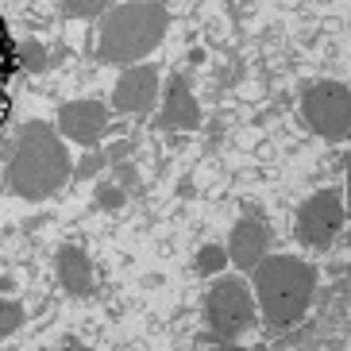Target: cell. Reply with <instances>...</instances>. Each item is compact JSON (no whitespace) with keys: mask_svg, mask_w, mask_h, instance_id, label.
Instances as JSON below:
<instances>
[{"mask_svg":"<svg viewBox=\"0 0 351 351\" xmlns=\"http://www.w3.org/2000/svg\"><path fill=\"white\" fill-rule=\"evenodd\" d=\"M20 324H23V309L16 305V301H4V298H0V336L16 332Z\"/></svg>","mask_w":351,"mask_h":351,"instance_id":"obj_14","label":"cell"},{"mask_svg":"<svg viewBox=\"0 0 351 351\" xmlns=\"http://www.w3.org/2000/svg\"><path fill=\"white\" fill-rule=\"evenodd\" d=\"M20 62L27 66V70H39L47 58H43V51H39V43H23V51H20Z\"/></svg>","mask_w":351,"mask_h":351,"instance_id":"obj_15","label":"cell"},{"mask_svg":"<svg viewBox=\"0 0 351 351\" xmlns=\"http://www.w3.org/2000/svg\"><path fill=\"white\" fill-rule=\"evenodd\" d=\"M270 247V224L255 213L239 217L232 228V239H228V263H236L239 270H251L258 258L267 255Z\"/></svg>","mask_w":351,"mask_h":351,"instance_id":"obj_9","label":"cell"},{"mask_svg":"<svg viewBox=\"0 0 351 351\" xmlns=\"http://www.w3.org/2000/svg\"><path fill=\"white\" fill-rule=\"evenodd\" d=\"M54 270H58V282H62L66 289H70L73 298H85V293H93V263H89V255H85L82 247H62L58 251V263H54Z\"/></svg>","mask_w":351,"mask_h":351,"instance_id":"obj_11","label":"cell"},{"mask_svg":"<svg viewBox=\"0 0 351 351\" xmlns=\"http://www.w3.org/2000/svg\"><path fill=\"white\" fill-rule=\"evenodd\" d=\"M158 97V70L155 66H132L128 73H120V82L112 89V104L120 112H151Z\"/></svg>","mask_w":351,"mask_h":351,"instance_id":"obj_8","label":"cell"},{"mask_svg":"<svg viewBox=\"0 0 351 351\" xmlns=\"http://www.w3.org/2000/svg\"><path fill=\"white\" fill-rule=\"evenodd\" d=\"M101 208H116V205H124V193H120V189L116 186H101Z\"/></svg>","mask_w":351,"mask_h":351,"instance_id":"obj_16","label":"cell"},{"mask_svg":"<svg viewBox=\"0 0 351 351\" xmlns=\"http://www.w3.org/2000/svg\"><path fill=\"white\" fill-rule=\"evenodd\" d=\"M201 120V108H197V97L189 89V82L178 73L170 89H166V108H162V128H174V132H186V128H197Z\"/></svg>","mask_w":351,"mask_h":351,"instance_id":"obj_10","label":"cell"},{"mask_svg":"<svg viewBox=\"0 0 351 351\" xmlns=\"http://www.w3.org/2000/svg\"><path fill=\"white\" fill-rule=\"evenodd\" d=\"M343 228V201L336 189H320L298 208V239L305 247H332V239Z\"/></svg>","mask_w":351,"mask_h":351,"instance_id":"obj_6","label":"cell"},{"mask_svg":"<svg viewBox=\"0 0 351 351\" xmlns=\"http://www.w3.org/2000/svg\"><path fill=\"white\" fill-rule=\"evenodd\" d=\"M301 112H305V124L328 139V143H343L348 139V120H351V93L343 82H317L305 89L301 97Z\"/></svg>","mask_w":351,"mask_h":351,"instance_id":"obj_5","label":"cell"},{"mask_svg":"<svg viewBox=\"0 0 351 351\" xmlns=\"http://www.w3.org/2000/svg\"><path fill=\"white\" fill-rule=\"evenodd\" d=\"M104 128H108V108L101 101H73L58 112V135H66L82 147L101 143Z\"/></svg>","mask_w":351,"mask_h":351,"instance_id":"obj_7","label":"cell"},{"mask_svg":"<svg viewBox=\"0 0 351 351\" xmlns=\"http://www.w3.org/2000/svg\"><path fill=\"white\" fill-rule=\"evenodd\" d=\"M170 27V12L162 0H128L120 8L104 12L101 20V62H139L162 43Z\"/></svg>","mask_w":351,"mask_h":351,"instance_id":"obj_3","label":"cell"},{"mask_svg":"<svg viewBox=\"0 0 351 351\" xmlns=\"http://www.w3.org/2000/svg\"><path fill=\"white\" fill-rule=\"evenodd\" d=\"M108 8V0H62V12L70 20H89V16H101Z\"/></svg>","mask_w":351,"mask_h":351,"instance_id":"obj_13","label":"cell"},{"mask_svg":"<svg viewBox=\"0 0 351 351\" xmlns=\"http://www.w3.org/2000/svg\"><path fill=\"white\" fill-rule=\"evenodd\" d=\"M224 267H228V251L224 247L208 243V247L197 251V270H201V274H220Z\"/></svg>","mask_w":351,"mask_h":351,"instance_id":"obj_12","label":"cell"},{"mask_svg":"<svg viewBox=\"0 0 351 351\" xmlns=\"http://www.w3.org/2000/svg\"><path fill=\"white\" fill-rule=\"evenodd\" d=\"M205 317H208V328H213V336H217L220 343L239 340V336L251 328V320H255L251 289L239 278H220L205 298Z\"/></svg>","mask_w":351,"mask_h":351,"instance_id":"obj_4","label":"cell"},{"mask_svg":"<svg viewBox=\"0 0 351 351\" xmlns=\"http://www.w3.org/2000/svg\"><path fill=\"white\" fill-rule=\"evenodd\" d=\"M66 178H70V155L62 147V135L43 120H27L8 151V189L27 201H43L58 193Z\"/></svg>","mask_w":351,"mask_h":351,"instance_id":"obj_1","label":"cell"},{"mask_svg":"<svg viewBox=\"0 0 351 351\" xmlns=\"http://www.w3.org/2000/svg\"><path fill=\"white\" fill-rule=\"evenodd\" d=\"M251 282H255L258 309L267 313V320L278 324V328H289L309 313L313 289H317V270L305 258L274 255V258H258L251 267Z\"/></svg>","mask_w":351,"mask_h":351,"instance_id":"obj_2","label":"cell"}]
</instances>
